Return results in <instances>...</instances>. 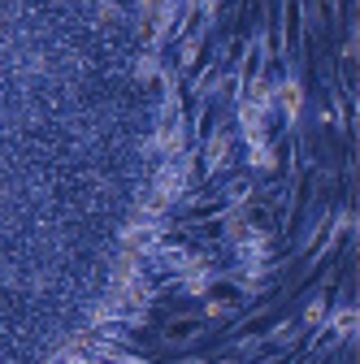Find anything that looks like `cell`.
I'll return each mask as SVG.
<instances>
[{"instance_id":"cell-2","label":"cell","mask_w":360,"mask_h":364,"mask_svg":"<svg viewBox=\"0 0 360 364\" xmlns=\"http://www.w3.org/2000/svg\"><path fill=\"white\" fill-rule=\"evenodd\" d=\"M235 299H239L235 287H217V291H213V304H217V308H221V304H235Z\"/></svg>"},{"instance_id":"cell-1","label":"cell","mask_w":360,"mask_h":364,"mask_svg":"<svg viewBox=\"0 0 360 364\" xmlns=\"http://www.w3.org/2000/svg\"><path fill=\"white\" fill-rule=\"evenodd\" d=\"M204 334V316H174L165 321V343H191Z\"/></svg>"}]
</instances>
